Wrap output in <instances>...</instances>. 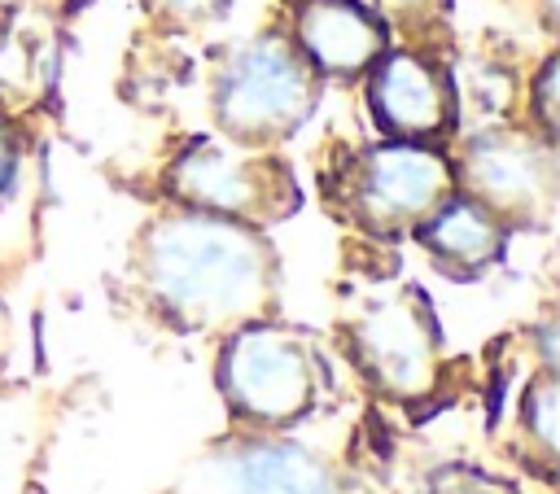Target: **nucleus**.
Instances as JSON below:
<instances>
[{"label":"nucleus","mask_w":560,"mask_h":494,"mask_svg":"<svg viewBox=\"0 0 560 494\" xmlns=\"http://www.w3.org/2000/svg\"><path fill=\"white\" fill-rule=\"evenodd\" d=\"M416 240L424 245L433 267H442L446 275L472 280L503 254V223L481 201L455 188L424 223H416Z\"/></svg>","instance_id":"11"},{"label":"nucleus","mask_w":560,"mask_h":494,"mask_svg":"<svg viewBox=\"0 0 560 494\" xmlns=\"http://www.w3.org/2000/svg\"><path fill=\"white\" fill-rule=\"evenodd\" d=\"M319 101V74L293 39L267 31L241 44L214 79V118L228 140L267 149L293 136Z\"/></svg>","instance_id":"2"},{"label":"nucleus","mask_w":560,"mask_h":494,"mask_svg":"<svg viewBox=\"0 0 560 494\" xmlns=\"http://www.w3.org/2000/svg\"><path fill=\"white\" fill-rule=\"evenodd\" d=\"M455 494H494V490H481V485H468V490H455Z\"/></svg>","instance_id":"17"},{"label":"nucleus","mask_w":560,"mask_h":494,"mask_svg":"<svg viewBox=\"0 0 560 494\" xmlns=\"http://www.w3.org/2000/svg\"><path fill=\"white\" fill-rule=\"evenodd\" d=\"M319 389V354L280 324H241L223 350V393L258 424H289L311 411Z\"/></svg>","instance_id":"4"},{"label":"nucleus","mask_w":560,"mask_h":494,"mask_svg":"<svg viewBox=\"0 0 560 494\" xmlns=\"http://www.w3.org/2000/svg\"><path fill=\"white\" fill-rule=\"evenodd\" d=\"M140 280L188 328L249 324L276 289V254L254 223L179 205L140 236Z\"/></svg>","instance_id":"1"},{"label":"nucleus","mask_w":560,"mask_h":494,"mask_svg":"<svg viewBox=\"0 0 560 494\" xmlns=\"http://www.w3.org/2000/svg\"><path fill=\"white\" fill-rule=\"evenodd\" d=\"M184 494H332V481L315 455L284 442H258L206 459Z\"/></svg>","instance_id":"10"},{"label":"nucleus","mask_w":560,"mask_h":494,"mask_svg":"<svg viewBox=\"0 0 560 494\" xmlns=\"http://www.w3.org/2000/svg\"><path fill=\"white\" fill-rule=\"evenodd\" d=\"M368 105L389 140H433L455 122V83L433 57L385 48L368 70Z\"/></svg>","instance_id":"8"},{"label":"nucleus","mask_w":560,"mask_h":494,"mask_svg":"<svg viewBox=\"0 0 560 494\" xmlns=\"http://www.w3.org/2000/svg\"><path fill=\"white\" fill-rule=\"evenodd\" d=\"M556 57L542 61L538 79H534V118H538V136L556 144Z\"/></svg>","instance_id":"14"},{"label":"nucleus","mask_w":560,"mask_h":494,"mask_svg":"<svg viewBox=\"0 0 560 494\" xmlns=\"http://www.w3.org/2000/svg\"><path fill=\"white\" fill-rule=\"evenodd\" d=\"M376 4L385 22H407V26H424L446 9V0H376Z\"/></svg>","instance_id":"15"},{"label":"nucleus","mask_w":560,"mask_h":494,"mask_svg":"<svg viewBox=\"0 0 560 494\" xmlns=\"http://www.w3.org/2000/svg\"><path fill=\"white\" fill-rule=\"evenodd\" d=\"M13 170H18V140H13V127L0 118V188H9Z\"/></svg>","instance_id":"16"},{"label":"nucleus","mask_w":560,"mask_h":494,"mask_svg":"<svg viewBox=\"0 0 560 494\" xmlns=\"http://www.w3.org/2000/svg\"><path fill=\"white\" fill-rule=\"evenodd\" d=\"M354 345L363 367L389 393H420L438 367V328L429 319L424 293L394 289L363 306L354 319Z\"/></svg>","instance_id":"7"},{"label":"nucleus","mask_w":560,"mask_h":494,"mask_svg":"<svg viewBox=\"0 0 560 494\" xmlns=\"http://www.w3.org/2000/svg\"><path fill=\"white\" fill-rule=\"evenodd\" d=\"M293 44L315 74L354 79L389 48V22L363 0H306L293 22Z\"/></svg>","instance_id":"9"},{"label":"nucleus","mask_w":560,"mask_h":494,"mask_svg":"<svg viewBox=\"0 0 560 494\" xmlns=\"http://www.w3.org/2000/svg\"><path fill=\"white\" fill-rule=\"evenodd\" d=\"M166 192L188 210L228 214L241 223L284 219L298 205L293 175L280 157L236 140H192L166 170Z\"/></svg>","instance_id":"3"},{"label":"nucleus","mask_w":560,"mask_h":494,"mask_svg":"<svg viewBox=\"0 0 560 494\" xmlns=\"http://www.w3.org/2000/svg\"><path fill=\"white\" fill-rule=\"evenodd\" d=\"M455 188V166L429 140H385L354 162L350 210L368 232L398 236L416 232Z\"/></svg>","instance_id":"5"},{"label":"nucleus","mask_w":560,"mask_h":494,"mask_svg":"<svg viewBox=\"0 0 560 494\" xmlns=\"http://www.w3.org/2000/svg\"><path fill=\"white\" fill-rule=\"evenodd\" d=\"M556 402H560V393H556L551 376H542L525 398V420H529V428H534V437L547 455L556 450Z\"/></svg>","instance_id":"12"},{"label":"nucleus","mask_w":560,"mask_h":494,"mask_svg":"<svg viewBox=\"0 0 560 494\" xmlns=\"http://www.w3.org/2000/svg\"><path fill=\"white\" fill-rule=\"evenodd\" d=\"M455 184L472 201H481L503 227L508 223H538L556 201V153L551 140H534L525 131H481L468 140Z\"/></svg>","instance_id":"6"},{"label":"nucleus","mask_w":560,"mask_h":494,"mask_svg":"<svg viewBox=\"0 0 560 494\" xmlns=\"http://www.w3.org/2000/svg\"><path fill=\"white\" fill-rule=\"evenodd\" d=\"M153 17L171 22V26H206L214 22L232 0H144Z\"/></svg>","instance_id":"13"}]
</instances>
